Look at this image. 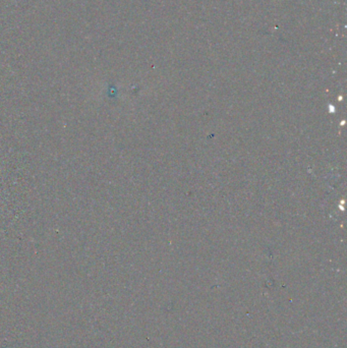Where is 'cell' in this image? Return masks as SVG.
<instances>
[]
</instances>
